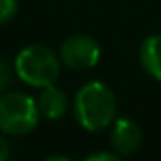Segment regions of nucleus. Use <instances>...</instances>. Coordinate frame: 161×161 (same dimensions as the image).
Instances as JSON below:
<instances>
[{
	"label": "nucleus",
	"instance_id": "nucleus-1",
	"mask_svg": "<svg viewBox=\"0 0 161 161\" xmlns=\"http://www.w3.org/2000/svg\"><path fill=\"white\" fill-rule=\"evenodd\" d=\"M72 112L76 121L89 133L104 131L112 127L118 112L114 91L103 82H89L82 86L72 101Z\"/></svg>",
	"mask_w": 161,
	"mask_h": 161
},
{
	"label": "nucleus",
	"instance_id": "nucleus-2",
	"mask_svg": "<svg viewBox=\"0 0 161 161\" xmlns=\"http://www.w3.org/2000/svg\"><path fill=\"white\" fill-rule=\"evenodd\" d=\"M61 57L47 46L40 44L23 47L14 61L15 76L23 84L38 89L57 82L61 74Z\"/></svg>",
	"mask_w": 161,
	"mask_h": 161
},
{
	"label": "nucleus",
	"instance_id": "nucleus-3",
	"mask_svg": "<svg viewBox=\"0 0 161 161\" xmlns=\"http://www.w3.org/2000/svg\"><path fill=\"white\" fill-rule=\"evenodd\" d=\"M40 119L38 103L23 91H8L0 97V131L10 136L29 135Z\"/></svg>",
	"mask_w": 161,
	"mask_h": 161
},
{
	"label": "nucleus",
	"instance_id": "nucleus-4",
	"mask_svg": "<svg viewBox=\"0 0 161 161\" xmlns=\"http://www.w3.org/2000/svg\"><path fill=\"white\" fill-rule=\"evenodd\" d=\"M59 57L70 70H87L101 61V46L91 36L74 34L61 44Z\"/></svg>",
	"mask_w": 161,
	"mask_h": 161
},
{
	"label": "nucleus",
	"instance_id": "nucleus-5",
	"mask_svg": "<svg viewBox=\"0 0 161 161\" xmlns=\"http://www.w3.org/2000/svg\"><path fill=\"white\" fill-rule=\"evenodd\" d=\"M110 140L114 150L123 157L135 153L142 144V129L136 121L129 118H116L110 131Z\"/></svg>",
	"mask_w": 161,
	"mask_h": 161
},
{
	"label": "nucleus",
	"instance_id": "nucleus-6",
	"mask_svg": "<svg viewBox=\"0 0 161 161\" xmlns=\"http://www.w3.org/2000/svg\"><path fill=\"white\" fill-rule=\"evenodd\" d=\"M36 103H38L40 116H44L46 119H51V121L61 119L68 110V97L63 89L55 87V84L42 87Z\"/></svg>",
	"mask_w": 161,
	"mask_h": 161
},
{
	"label": "nucleus",
	"instance_id": "nucleus-7",
	"mask_svg": "<svg viewBox=\"0 0 161 161\" xmlns=\"http://www.w3.org/2000/svg\"><path fill=\"white\" fill-rule=\"evenodd\" d=\"M140 64L148 76L161 82V34H150L140 44Z\"/></svg>",
	"mask_w": 161,
	"mask_h": 161
},
{
	"label": "nucleus",
	"instance_id": "nucleus-8",
	"mask_svg": "<svg viewBox=\"0 0 161 161\" xmlns=\"http://www.w3.org/2000/svg\"><path fill=\"white\" fill-rule=\"evenodd\" d=\"M15 66H12L4 57H0V91H6L14 84Z\"/></svg>",
	"mask_w": 161,
	"mask_h": 161
},
{
	"label": "nucleus",
	"instance_id": "nucleus-9",
	"mask_svg": "<svg viewBox=\"0 0 161 161\" xmlns=\"http://www.w3.org/2000/svg\"><path fill=\"white\" fill-rule=\"evenodd\" d=\"M17 0H0V25L12 21L17 14Z\"/></svg>",
	"mask_w": 161,
	"mask_h": 161
},
{
	"label": "nucleus",
	"instance_id": "nucleus-10",
	"mask_svg": "<svg viewBox=\"0 0 161 161\" xmlns=\"http://www.w3.org/2000/svg\"><path fill=\"white\" fill-rule=\"evenodd\" d=\"M86 159L87 161H119L121 155L114 152H95V153H89Z\"/></svg>",
	"mask_w": 161,
	"mask_h": 161
},
{
	"label": "nucleus",
	"instance_id": "nucleus-11",
	"mask_svg": "<svg viewBox=\"0 0 161 161\" xmlns=\"http://www.w3.org/2000/svg\"><path fill=\"white\" fill-rule=\"evenodd\" d=\"M8 157H10V144L4 138H0V161H4Z\"/></svg>",
	"mask_w": 161,
	"mask_h": 161
},
{
	"label": "nucleus",
	"instance_id": "nucleus-12",
	"mask_svg": "<svg viewBox=\"0 0 161 161\" xmlns=\"http://www.w3.org/2000/svg\"><path fill=\"white\" fill-rule=\"evenodd\" d=\"M47 161H53V159H61V161H70V157H66V155H49V157H46Z\"/></svg>",
	"mask_w": 161,
	"mask_h": 161
}]
</instances>
